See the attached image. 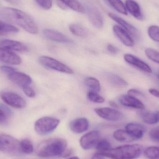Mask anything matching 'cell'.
<instances>
[{
	"mask_svg": "<svg viewBox=\"0 0 159 159\" xmlns=\"http://www.w3.org/2000/svg\"><path fill=\"white\" fill-rule=\"evenodd\" d=\"M104 158L105 157L103 155H102L100 152H98L94 154L91 159H105Z\"/></svg>",
	"mask_w": 159,
	"mask_h": 159,
	"instance_id": "obj_44",
	"label": "cell"
},
{
	"mask_svg": "<svg viewBox=\"0 0 159 159\" xmlns=\"http://www.w3.org/2000/svg\"><path fill=\"white\" fill-rule=\"evenodd\" d=\"M43 34L46 38L53 42L60 43H72L73 42L65 34L52 29H44L43 31Z\"/></svg>",
	"mask_w": 159,
	"mask_h": 159,
	"instance_id": "obj_13",
	"label": "cell"
},
{
	"mask_svg": "<svg viewBox=\"0 0 159 159\" xmlns=\"http://www.w3.org/2000/svg\"><path fill=\"white\" fill-rule=\"evenodd\" d=\"M89 125V123L88 119L81 117L72 120L70 123V128L73 132L80 134L87 131Z\"/></svg>",
	"mask_w": 159,
	"mask_h": 159,
	"instance_id": "obj_19",
	"label": "cell"
},
{
	"mask_svg": "<svg viewBox=\"0 0 159 159\" xmlns=\"http://www.w3.org/2000/svg\"><path fill=\"white\" fill-rule=\"evenodd\" d=\"M107 2L116 11L124 15H128L126 7L121 0H106Z\"/></svg>",
	"mask_w": 159,
	"mask_h": 159,
	"instance_id": "obj_29",
	"label": "cell"
},
{
	"mask_svg": "<svg viewBox=\"0 0 159 159\" xmlns=\"http://www.w3.org/2000/svg\"><path fill=\"white\" fill-rule=\"evenodd\" d=\"M143 151V146L139 144L125 145L111 148L104 152H98L105 157L111 159H135L139 157Z\"/></svg>",
	"mask_w": 159,
	"mask_h": 159,
	"instance_id": "obj_3",
	"label": "cell"
},
{
	"mask_svg": "<svg viewBox=\"0 0 159 159\" xmlns=\"http://www.w3.org/2000/svg\"><path fill=\"white\" fill-rule=\"evenodd\" d=\"M113 30L116 36L124 45L129 47L133 46V38L123 28L118 25H115Z\"/></svg>",
	"mask_w": 159,
	"mask_h": 159,
	"instance_id": "obj_15",
	"label": "cell"
},
{
	"mask_svg": "<svg viewBox=\"0 0 159 159\" xmlns=\"http://www.w3.org/2000/svg\"><path fill=\"white\" fill-rule=\"evenodd\" d=\"M107 49L109 52L112 54H117L119 52V49L116 47L112 44H108L107 46Z\"/></svg>",
	"mask_w": 159,
	"mask_h": 159,
	"instance_id": "obj_42",
	"label": "cell"
},
{
	"mask_svg": "<svg viewBox=\"0 0 159 159\" xmlns=\"http://www.w3.org/2000/svg\"><path fill=\"white\" fill-rule=\"evenodd\" d=\"M148 91L153 96L159 98V91L158 90L155 89H150Z\"/></svg>",
	"mask_w": 159,
	"mask_h": 159,
	"instance_id": "obj_43",
	"label": "cell"
},
{
	"mask_svg": "<svg viewBox=\"0 0 159 159\" xmlns=\"http://www.w3.org/2000/svg\"><path fill=\"white\" fill-rule=\"evenodd\" d=\"M94 148L100 152L107 151L112 148L110 142L106 139L99 140Z\"/></svg>",
	"mask_w": 159,
	"mask_h": 159,
	"instance_id": "obj_33",
	"label": "cell"
},
{
	"mask_svg": "<svg viewBox=\"0 0 159 159\" xmlns=\"http://www.w3.org/2000/svg\"><path fill=\"white\" fill-rule=\"evenodd\" d=\"M67 141L61 138H53L43 141L35 149L38 157L43 158L62 157L67 149Z\"/></svg>",
	"mask_w": 159,
	"mask_h": 159,
	"instance_id": "obj_2",
	"label": "cell"
},
{
	"mask_svg": "<svg viewBox=\"0 0 159 159\" xmlns=\"http://www.w3.org/2000/svg\"><path fill=\"white\" fill-rule=\"evenodd\" d=\"M60 120L51 117H43L34 123V129L38 134L47 135L55 130L59 125Z\"/></svg>",
	"mask_w": 159,
	"mask_h": 159,
	"instance_id": "obj_5",
	"label": "cell"
},
{
	"mask_svg": "<svg viewBox=\"0 0 159 159\" xmlns=\"http://www.w3.org/2000/svg\"><path fill=\"white\" fill-rule=\"evenodd\" d=\"M0 97L8 105L16 108H24L26 102L22 97L16 93L10 91L2 92Z\"/></svg>",
	"mask_w": 159,
	"mask_h": 159,
	"instance_id": "obj_7",
	"label": "cell"
},
{
	"mask_svg": "<svg viewBox=\"0 0 159 159\" xmlns=\"http://www.w3.org/2000/svg\"><path fill=\"white\" fill-rule=\"evenodd\" d=\"M39 61L44 67L55 70L57 71L68 74H72L74 73L73 70L70 68L61 63L60 61L50 57L46 56L41 57L39 58Z\"/></svg>",
	"mask_w": 159,
	"mask_h": 159,
	"instance_id": "obj_6",
	"label": "cell"
},
{
	"mask_svg": "<svg viewBox=\"0 0 159 159\" xmlns=\"http://www.w3.org/2000/svg\"><path fill=\"white\" fill-rule=\"evenodd\" d=\"M36 3L43 9L49 10L52 7L53 0H34Z\"/></svg>",
	"mask_w": 159,
	"mask_h": 159,
	"instance_id": "obj_37",
	"label": "cell"
},
{
	"mask_svg": "<svg viewBox=\"0 0 159 159\" xmlns=\"http://www.w3.org/2000/svg\"><path fill=\"white\" fill-rule=\"evenodd\" d=\"M0 16L16 23L30 33H38L39 30L35 21L30 16L21 10L12 7H3L0 9Z\"/></svg>",
	"mask_w": 159,
	"mask_h": 159,
	"instance_id": "obj_1",
	"label": "cell"
},
{
	"mask_svg": "<svg viewBox=\"0 0 159 159\" xmlns=\"http://www.w3.org/2000/svg\"><path fill=\"white\" fill-rule=\"evenodd\" d=\"M89 20L95 28L100 29L103 25V18L102 13L96 7H89L87 10Z\"/></svg>",
	"mask_w": 159,
	"mask_h": 159,
	"instance_id": "obj_12",
	"label": "cell"
},
{
	"mask_svg": "<svg viewBox=\"0 0 159 159\" xmlns=\"http://www.w3.org/2000/svg\"><path fill=\"white\" fill-rule=\"evenodd\" d=\"M148 36L155 42L159 43V27L156 25H152L148 30Z\"/></svg>",
	"mask_w": 159,
	"mask_h": 159,
	"instance_id": "obj_34",
	"label": "cell"
},
{
	"mask_svg": "<svg viewBox=\"0 0 159 159\" xmlns=\"http://www.w3.org/2000/svg\"><path fill=\"white\" fill-rule=\"evenodd\" d=\"M0 70L3 72L8 74L16 72V70L15 68L7 66H1L0 67Z\"/></svg>",
	"mask_w": 159,
	"mask_h": 159,
	"instance_id": "obj_40",
	"label": "cell"
},
{
	"mask_svg": "<svg viewBox=\"0 0 159 159\" xmlns=\"http://www.w3.org/2000/svg\"><path fill=\"white\" fill-rule=\"evenodd\" d=\"M149 136L153 141L159 143V126L151 129L149 132Z\"/></svg>",
	"mask_w": 159,
	"mask_h": 159,
	"instance_id": "obj_38",
	"label": "cell"
},
{
	"mask_svg": "<svg viewBox=\"0 0 159 159\" xmlns=\"http://www.w3.org/2000/svg\"><path fill=\"white\" fill-rule=\"evenodd\" d=\"M18 28L13 25L0 20V36L18 32Z\"/></svg>",
	"mask_w": 159,
	"mask_h": 159,
	"instance_id": "obj_26",
	"label": "cell"
},
{
	"mask_svg": "<svg viewBox=\"0 0 159 159\" xmlns=\"http://www.w3.org/2000/svg\"><path fill=\"white\" fill-rule=\"evenodd\" d=\"M85 84L92 91L98 92L101 90L100 81L93 77H87L85 80Z\"/></svg>",
	"mask_w": 159,
	"mask_h": 159,
	"instance_id": "obj_30",
	"label": "cell"
},
{
	"mask_svg": "<svg viewBox=\"0 0 159 159\" xmlns=\"http://www.w3.org/2000/svg\"><path fill=\"white\" fill-rule=\"evenodd\" d=\"M156 75H157V77L158 79L159 80V71L157 73Z\"/></svg>",
	"mask_w": 159,
	"mask_h": 159,
	"instance_id": "obj_48",
	"label": "cell"
},
{
	"mask_svg": "<svg viewBox=\"0 0 159 159\" xmlns=\"http://www.w3.org/2000/svg\"><path fill=\"white\" fill-rule=\"evenodd\" d=\"M8 79L15 84L23 87L30 85L32 82L31 78L29 75L23 73L14 72L9 74Z\"/></svg>",
	"mask_w": 159,
	"mask_h": 159,
	"instance_id": "obj_18",
	"label": "cell"
},
{
	"mask_svg": "<svg viewBox=\"0 0 159 159\" xmlns=\"http://www.w3.org/2000/svg\"><path fill=\"white\" fill-rule=\"evenodd\" d=\"M5 1H7L12 4L15 5H18L20 2V0H5Z\"/></svg>",
	"mask_w": 159,
	"mask_h": 159,
	"instance_id": "obj_45",
	"label": "cell"
},
{
	"mask_svg": "<svg viewBox=\"0 0 159 159\" xmlns=\"http://www.w3.org/2000/svg\"><path fill=\"white\" fill-rule=\"evenodd\" d=\"M125 61L130 65L137 68L138 70L147 73H152L151 67L144 61L137 57L131 55L126 54L124 57Z\"/></svg>",
	"mask_w": 159,
	"mask_h": 159,
	"instance_id": "obj_11",
	"label": "cell"
},
{
	"mask_svg": "<svg viewBox=\"0 0 159 159\" xmlns=\"http://www.w3.org/2000/svg\"><path fill=\"white\" fill-rule=\"evenodd\" d=\"M100 140V132L93 130L82 136L80 138V143L83 149L89 150L95 147Z\"/></svg>",
	"mask_w": 159,
	"mask_h": 159,
	"instance_id": "obj_8",
	"label": "cell"
},
{
	"mask_svg": "<svg viewBox=\"0 0 159 159\" xmlns=\"http://www.w3.org/2000/svg\"><path fill=\"white\" fill-rule=\"evenodd\" d=\"M71 32L78 37H86L88 35V32L86 29L81 25L77 24H71L69 26Z\"/></svg>",
	"mask_w": 159,
	"mask_h": 159,
	"instance_id": "obj_28",
	"label": "cell"
},
{
	"mask_svg": "<svg viewBox=\"0 0 159 159\" xmlns=\"http://www.w3.org/2000/svg\"><path fill=\"white\" fill-rule=\"evenodd\" d=\"M106 76L107 80L114 86L119 87H124L128 86L127 81L119 75L109 73L107 74Z\"/></svg>",
	"mask_w": 159,
	"mask_h": 159,
	"instance_id": "obj_24",
	"label": "cell"
},
{
	"mask_svg": "<svg viewBox=\"0 0 159 159\" xmlns=\"http://www.w3.org/2000/svg\"><path fill=\"white\" fill-rule=\"evenodd\" d=\"M109 104L111 106L113 107H116V108H117L118 107L117 105L115 103V102H110L109 103Z\"/></svg>",
	"mask_w": 159,
	"mask_h": 159,
	"instance_id": "obj_46",
	"label": "cell"
},
{
	"mask_svg": "<svg viewBox=\"0 0 159 159\" xmlns=\"http://www.w3.org/2000/svg\"><path fill=\"white\" fill-rule=\"evenodd\" d=\"M128 94L136 97V96L143 95V93H142L140 91L136 89H130L128 91Z\"/></svg>",
	"mask_w": 159,
	"mask_h": 159,
	"instance_id": "obj_41",
	"label": "cell"
},
{
	"mask_svg": "<svg viewBox=\"0 0 159 159\" xmlns=\"http://www.w3.org/2000/svg\"><path fill=\"white\" fill-rule=\"evenodd\" d=\"M0 61L8 64L19 65L21 59L19 56L11 50L0 47Z\"/></svg>",
	"mask_w": 159,
	"mask_h": 159,
	"instance_id": "obj_16",
	"label": "cell"
},
{
	"mask_svg": "<svg viewBox=\"0 0 159 159\" xmlns=\"http://www.w3.org/2000/svg\"><path fill=\"white\" fill-rule=\"evenodd\" d=\"M145 52L148 59L159 64V52L155 49L150 48H146Z\"/></svg>",
	"mask_w": 159,
	"mask_h": 159,
	"instance_id": "obj_35",
	"label": "cell"
},
{
	"mask_svg": "<svg viewBox=\"0 0 159 159\" xmlns=\"http://www.w3.org/2000/svg\"><path fill=\"white\" fill-rule=\"evenodd\" d=\"M94 111L100 117L108 121H118L123 117V115L121 112L110 107L96 108Z\"/></svg>",
	"mask_w": 159,
	"mask_h": 159,
	"instance_id": "obj_9",
	"label": "cell"
},
{
	"mask_svg": "<svg viewBox=\"0 0 159 159\" xmlns=\"http://www.w3.org/2000/svg\"><path fill=\"white\" fill-rule=\"evenodd\" d=\"M144 154L148 159H159V146L148 148L145 150Z\"/></svg>",
	"mask_w": 159,
	"mask_h": 159,
	"instance_id": "obj_32",
	"label": "cell"
},
{
	"mask_svg": "<svg viewBox=\"0 0 159 159\" xmlns=\"http://www.w3.org/2000/svg\"><path fill=\"white\" fill-rule=\"evenodd\" d=\"M125 7L127 12H129L133 16L139 20H144V16L141 11L140 6L134 0H126Z\"/></svg>",
	"mask_w": 159,
	"mask_h": 159,
	"instance_id": "obj_20",
	"label": "cell"
},
{
	"mask_svg": "<svg viewBox=\"0 0 159 159\" xmlns=\"http://www.w3.org/2000/svg\"><path fill=\"white\" fill-rule=\"evenodd\" d=\"M108 16L111 19L116 22L121 28L125 30L133 38H134L135 40H139L140 34L134 26L114 13H108Z\"/></svg>",
	"mask_w": 159,
	"mask_h": 159,
	"instance_id": "obj_10",
	"label": "cell"
},
{
	"mask_svg": "<svg viewBox=\"0 0 159 159\" xmlns=\"http://www.w3.org/2000/svg\"><path fill=\"white\" fill-rule=\"evenodd\" d=\"M0 151L12 156L22 155L20 142L10 135L3 134H0Z\"/></svg>",
	"mask_w": 159,
	"mask_h": 159,
	"instance_id": "obj_4",
	"label": "cell"
},
{
	"mask_svg": "<svg viewBox=\"0 0 159 159\" xmlns=\"http://www.w3.org/2000/svg\"><path fill=\"white\" fill-rule=\"evenodd\" d=\"M22 89H23L24 93L28 97H30V98H34L36 95V93H35L34 90L31 87L29 86H29H24V87H22Z\"/></svg>",
	"mask_w": 159,
	"mask_h": 159,
	"instance_id": "obj_39",
	"label": "cell"
},
{
	"mask_svg": "<svg viewBox=\"0 0 159 159\" xmlns=\"http://www.w3.org/2000/svg\"><path fill=\"white\" fill-rule=\"evenodd\" d=\"M63 4L72 10L79 13H84L85 8L78 0H60Z\"/></svg>",
	"mask_w": 159,
	"mask_h": 159,
	"instance_id": "obj_25",
	"label": "cell"
},
{
	"mask_svg": "<svg viewBox=\"0 0 159 159\" xmlns=\"http://www.w3.org/2000/svg\"><path fill=\"white\" fill-rule=\"evenodd\" d=\"M119 101L120 104L127 107L135 109L144 110L145 106L143 102L136 97L129 94L122 95L119 98Z\"/></svg>",
	"mask_w": 159,
	"mask_h": 159,
	"instance_id": "obj_14",
	"label": "cell"
},
{
	"mask_svg": "<svg viewBox=\"0 0 159 159\" xmlns=\"http://www.w3.org/2000/svg\"><path fill=\"white\" fill-rule=\"evenodd\" d=\"M12 112L4 105L0 104V124L6 125L8 123Z\"/></svg>",
	"mask_w": 159,
	"mask_h": 159,
	"instance_id": "obj_27",
	"label": "cell"
},
{
	"mask_svg": "<svg viewBox=\"0 0 159 159\" xmlns=\"http://www.w3.org/2000/svg\"><path fill=\"white\" fill-rule=\"evenodd\" d=\"M0 47L9 50L25 52L28 50V47L25 44L18 41L9 39H4L0 41Z\"/></svg>",
	"mask_w": 159,
	"mask_h": 159,
	"instance_id": "obj_17",
	"label": "cell"
},
{
	"mask_svg": "<svg viewBox=\"0 0 159 159\" xmlns=\"http://www.w3.org/2000/svg\"><path fill=\"white\" fill-rule=\"evenodd\" d=\"M125 129L126 130L135 140L141 139L146 131L145 127L142 124L139 123H129L126 125Z\"/></svg>",
	"mask_w": 159,
	"mask_h": 159,
	"instance_id": "obj_21",
	"label": "cell"
},
{
	"mask_svg": "<svg viewBox=\"0 0 159 159\" xmlns=\"http://www.w3.org/2000/svg\"><path fill=\"white\" fill-rule=\"evenodd\" d=\"M113 136L116 141L121 143H129L135 140L126 130H117L114 132Z\"/></svg>",
	"mask_w": 159,
	"mask_h": 159,
	"instance_id": "obj_23",
	"label": "cell"
},
{
	"mask_svg": "<svg viewBox=\"0 0 159 159\" xmlns=\"http://www.w3.org/2000/svg\"><path fill=\"white\" fill-rule=\"evenodd\" d=\"M138 114L146 124L153 125L159 122V111L156 112L142 111L139 112Z\"/></svg>",
	"mask_w": 159,
	"mask_h": 159,
	"instance_id": "obj_22",
	"label": "cell"
},
{
	"mask_svg": "<svg viewBox=\"0 0 159 159\" xmlns=\"http://www.w3.org/2000/svg\"><path fill=\"white\" fill-rule=\"evenodd\" d=\"M20 148L22 154H30L33 152L32 143L27 139H23L20 141Z\"/></svg>",
	"mask_w": 159,
	"mask_h": 159,
	"instance_id": "obj_31",
	"label": "cell"
},
{
	"mask_svg": "<svg viewBox=\"0 0 159 159\" xmlns=\"http://www.w3.org/2000/svg\"><path fill=\"white\" fill-rule=\"evenodd\" d=\"M69 159H80L79 158L77 157H72L70 158Z\"/></svg>",
	"mask_w": 159,
	"mask_h": 159,
	"instance_id": "obj_47",
	"label": "cell"
},
{
	"mask_svg": "<svg viewBox=\"0 0 159 159\" xmlns=\"http://www.w3.org/2000/svg\"><path fill=\"white\" fill-rule=\"evenodd\" d=\"M87 97L91 102L98 103H102L105 101V99L103 97L98 94L97 92L92 91H90L88 93Z\"/></svg>",
	"mask_w": 159,
	"mask_h": 159,
	"instance_id": "obj_36",
	"label": "cell"
}]
</instances>
